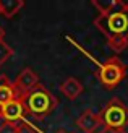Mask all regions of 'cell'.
I'll use <instances>...</instances> for the list:
<instances>
[{
	"mask_svg": "<svg viewBox=\"0 0 128 133\" xmlns=\"http://www.w3.org/2000/svg\"><path fill=\"white\" fill-rule=\"evenodd\" d=\"M94 26L110 39H126L128 41V8L110 13V15H97L94 18Z\"/></svg>",
	"mask_w": 128,
	"mask_h": 133,
	"instance_id": "2",
	"label": "cell"
},
{
	"mask_svg": "<svg viewBox=\"0 0 128 133\" xmlns=\"http://www.w3.org/2000/svg\"><path fill=\"white\" fill-rule=\"evenodd\" d=\"M37 84H39V76H37V73L31 68H23L18 73V76L15 78V81H13V86H15L18 96L31 91L32 88H36Z\"/></svg>",
	"mask_w": 128,
	"mask_h": 133,
	"instance_id": "5",
	"label": "cell"
},
{
	"mask_svg": "<svg viewBox=\"0 0 128 133\" xmlns=\"http://www.w3.org/2000/svg\"><path fill=\"white\" fill-rule=\"evenodd\" d=\"M18 123H11V122H2L0 123V133H18Z\"/></svg>",
	"mask_w": 128,
	"mask_h": 133,
	"instance_id": "13",
	"label": "cell"
},
{
	"mask_svg": "<svg viewBox=\"0 0 128 133\" xmlns=\"http://www.w3.org/2000/svg\"><path fill=\"white\" fill-rule=\"evenodd\" d=\"M96 76L99 79V83L107 89L117 88L125 79L126 76V65L120 60L118 57H109L105 62L99 65V68L96 71Z\"/></svg>",
	"mask_w": 128,
	"mask_h": 133,
	"instance_id": "3",
	"label": "cell"
},
{
	"mask_svg": "<svg viewBox=\"0 0 128 133\" xmlns=\"http://www.w3.org/2000/svg\"><path fill=\"white\" fill-rule=\"evenodd\" d=\"M23 6V0H0V15H3L5 18H13Z\"/></svg>",
	"mask_w": 128,
	"mask_h": 133,
	"instance_id": "11",
	"label": "cell"
},
{
	"mask_svg": "<svg viewBox=\"0 0 128 133\" xmlns=\"http://www.w3.org/2000/svg\"><path fill=\"white\" fill-rule=\"evenodd\" d=\"M3 37H5V29L0 26V41H3Z\"/></svg>",
	"mask_w": 128,
	"mask_h": 133,
	"instance_id": "16",
	"label": "cell"
},
{
	"mask_svg": "<svg viewBox=\"0 0 128 133\" xmlns=\"http://www.w3.org/2000/svg\"><path fill=\"white\" fill-rule=\"evenodd\" d=\"M60 91H62V94L66 97V99H70V101H75V99H78L79 96L83 94V84L79 79L76 78H73V76H68L65 79V81L60 83Z\"/></svg>",
	"mask_w": 128,
	"mask_h": 133,
	"instance_id": "8",
	"label": "cell"
},
{
	"mask_svg": "<svg viewBox=\"0 0 128 133\" xmlns=\"http://www.w3.org/2000/svg\"><path fill=\"white\" fill-rule=\"evenodd\" d=\"M99 115L104 127L122 128V130H126L128 127V107L118 97H112L104 105V109L99 112Z\"/></svg>",
	"mask_w": 128,
	"mask_h": 133,
	"instance_id": "4",
	"label": "cell"
},
{
	"mask_svg": "<svg viewBox=\"0 0 128 133\" xmlns=\"http://www.w3.org/2000/svg\"><path fill=\"white\" fill-rule=\"evenodd\" d=\"M16 97H19V96H18L13 83L6 78V75H0V107Z\"/></svg>",
	"mask_w": 128,
	"mask_h": 133,
	"instance_id": "10",
	"label": "cell"
},
{
	"mask_svg": "<svg viewBox=\"0 0 128 133\" xmlns=\"http://www.w3.org/2000/svg\"><path fill=\"white\" fill-rule=\"evenodd\" d=\"M23 102V107L26 110V115L34 117L36 120H42L44 117L52 114L57 107V97L42 84H37L36 88H32L31 91L24 92L19 96Z\"/></svg>",
	"mask_w": 128,
	"mask_h": 133,
	"instance_id": "1",
	"label": "cell"
},
{
	"mask_svg": "<svg viewBox=\"0 0 128 133\" xmlns=\"http://www.w3.org/2000/svg\"><path fill=\"white\" fill-rule=\"evenodd\" d=\"M100 133H126V130H122V128H109V127H104L100 130Z\"/></svg>",
	"mask_w": 128,
	"mask_h": 133,
	"instance_id": "15",
	"label": "cell"
},
{
	"mask_svg": "<svg viewBox=\"0 0 128 133\" xmlns=\"http://www.w3.org/2000/svg\"><path fill=\"white\" fill-rule=\"evenodd\" d=\"M100 125H102L100 115L97 112L91 110V109L84 110L83 114L76 118V127L83 133H96V130H99Z\"/></svg>",
	"mask_w": 128,
	"mask_h": 133,
	"instance_id": "7",
	"label": "cell"
},
{
	"mask_svg": "<svg viewBox=\"0 0 128 133\" xmlns=\"http://www.w3.org/2000/svg\"><path fill=\"white\" fill-rule=\"evenodd\" d=\"M0 118H2V112H0Z\"/></svg>",
	"mask_w": 128,
	"mask_h": 133,
	"instance_id": "18",
	"label": "cell"
},
{
	"mask_svg": "<svg viewBox=\"0 0 128 133\" xmlns=\"http://www.w3.org/2000/svg\"><path fill=\"white\" fill-rule=\"evenodd\" d=\"M18 133H37V131H36V128L32 127V125H29V123L24 122V123H21L18 127Z\"/></svg>",
	"mask_w": 128,
	"mask_h": 133,
	"instance_id": "14",
	"label": "cell"
},
{
	"mask_svg": "<svg viewBox=\"0 0 128 133\" xmlns=\"http://www.w3.org/2000/svg\"><path fill=\"white\" fill-rule=\"evenodd\" d=\"M13 55V49L5 41H0V66Z\"/></svg>",
	"mask_w": 128,
	"mask_h": 133,
	"instance_id": "12",
	"label": "cell"
},
{
	"mask_svg": "<svg viewBox=\"0 0 128 133\" xmlns=\"http://www.w3.org/2000/svg\"><path fill=\"white\" fill-rule=\"evenodd\" d=\"M0 112H2V118L5 122H11V123H16L19 120H23L24 115H26V110L23 107V102L21 99L16 97L13 101L6 102L5 105L0 107Z\"/></svg>",
	"mask_w": 128,
	"mask_h": 133,
	"instance_id": "6",
	"label": "cell"
},
{
	"mask_svg": "<svg viewBox=\"0 0 128 133\" xmlns=\"http://www.w3.org/2000/svg\"><path fill=\"white\" fill-rule=\"evenodd\" d=\"M55 133H68V131H66V130H63V128H60V130H57Z\"/></svg>",
	"mask_w": 128,
	"mask_h": 133,
	"instance_id": "17",
	"label": "cell"
},
{
	"mask_svg": "<svg viewBox=\"0 0 128 133\" xmlns=\"http://www.w3.org/2000/svg\"><path fill=\"white\" fill-rule=\"evenodd\" d=\"M92 6L97 10L99 15H110V13H117L128 8V2H123V0H107V2L92 0Z\"/></svg>",
	"mask_w": 128,
	"mask_h": 133,
	"instance_id": "9",
	"label": "cell"
}]
</instances>
